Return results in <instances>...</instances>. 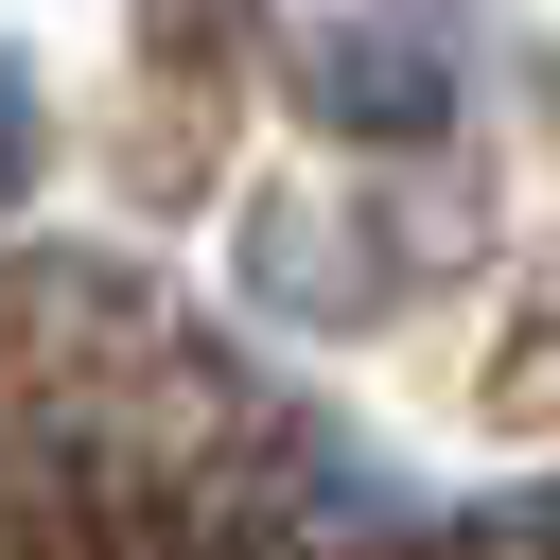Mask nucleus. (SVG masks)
<instances>
[{"label":"nucleus","mask_w":560,"mask_h":560,"mask_svg":"<svg viewBox=\"0 0 560 560\" xmlns=\"http://www.w3.org/2000/svg\"><path fill=\"white\" fill-rule=\"evenodd\" d=\"M472 70H490V0H332L315 35H298V88H315V122L332 140H455V105H472Z\"/></svg>","instance_id":"obj_1"},{"label":"nucleus","mask_w":560,"mask_h":560,"mask_svg":"<svg viewBox=\"0 0 560 560\" xmlns=\"http://www.w3.org/2000/svg\"><path fill=\"white\" fill-rule=\"evenodd\" d=\"M18 158H35V88L0 70V192H18Z\"/></svg>","instance_id":"obj_2"}]
</instances>
